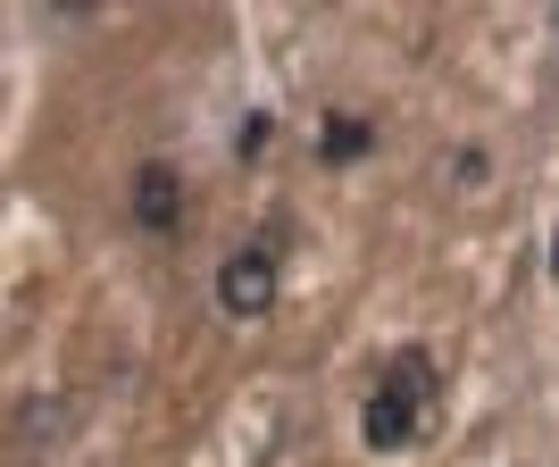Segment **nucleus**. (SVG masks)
<instances>
[{
    "label": "nucleus",
    "instance_id": "obj_5",
    "mask_svg": "<svg viewBox=\"0 0 559 467\" xmlns=\"http://www.w3.org/2000/svg\"><path fill=\"white\" fill-rule=\"evenodd\" d=\"M551 276H559V234H551Z\"/></svg>",
    "mask_w": 559,
    "mask_h": 467
},
{
    "label": "nucleus",
    "instance_id": "obj_1",
    "mask_svg": "<svg viewBox=\"0 0 559 467\" xmlns=\"http://www.w3.org/2000/svg\"><path fill=\"white\" fill-rule=\"evenodd\" d=\"M426 400H435V359H426V350H401L393 368H384V384L368 393V409H359V443L368 451H401L409 434H418Z\"/></svg>",
    "mask_w": 559,
    "mask_h": 467
},
{
    "label": "nucleus",
    "instance_id": "obj_4",
    "mask_svg": "<svg viewBox=\"0 0 559 467\" xmlns=\"http://www.w3.org/2000/svg\"><path fill=\"white\" fill-rule=\"evenodd\" d=\"M318 151H326V167H350V159H368V151H376V125H368V117H350V109H334Z\"/></svg>",
    "mask_w": 559,
    "mask_h": 467
},
{
    "label": "nucleus",
    "instance_id": "obj_3",
    "mask_svg": "<svg viewBox=\"0 0 559 467\" xmlns=\"http://www.w3.org/2000/svg\"><path fill=\"white\" fill-rule=\"evenodd\" d=\"M134 226L142 234H176V226H185V176H176L167 159L134 167Z\"/></svg>",
    "mask_w": 559,
    "mask_h": 467
},
{
    "label": "nucleus",
    "instance_id": "obj_2",
    "mask_svg": "<svg viewBox=\"0 0 559 467\" xmlns=\"http://www.w3.org/2000/svg\"><path fill=\"white\" fill-rule=\"evenodd\" d=\"M217 309L242 318V326L276 309V251H267V242H251V251H234L226 267H217Z\"/></svg>",
    "mask_w": 559,
    "mask_h": 467
}]
</instances>
